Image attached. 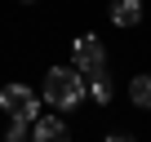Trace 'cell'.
I'll list each match as a JSON object with an SVG mask.
<instances>
[{"instance_id": "obj_1", "label": "cell", "mask_w": 151, "mask_h": 142, "mask_svg": "<svg viewBox=\"0 0 151 142\" xmlns=\"http://www.w3.org/2000/svg\"><path fill=\"white\" fill-rule=\"evenodd\" d=\"M85 98H89V80H85L80 67H53L49 76H45V102H49V107L76 111Z\"/></svg>"}, {"instance_id": "obj_2", "label": "cell", "mask_w": 151, "mask_h": 142, "mask_svg": "<svg viewBox=\"0 0 151 142\" xmlns=\"http://www.w3.org/2000/svg\"><path fill=\"white\" fill-rule=\"evenodd\" d=\"M0 111L14 115V120H36L40 115V98L27 85H5V89H0Z\"/></svg>"}, {"instance_id": "obj_3", "label": "cell", "mask_w": 151, "mask_h": 142, "mask_svg": "<svg viewBox=\"0 0 151 142\" xmlns=\"http://www.w3.org/2000/svg\"><path fill=\"white\" fill-rule=\"evenodd\" d=\"M71 67H80L85 76H93V71H107V49L98 36H80L71 40Z\"/></svg>"}, {"instance_id": "obj_4", "label": "cell", "mask_w": 151, "mask_h": 142, "mask_svg": "<svg viewBox=\"0 0 151 142\" xmlns=\"http://www.w3.org/2000/svg\"><path fill=\"white\" fill-rule=\"evenodd\" d=\"M31 142H71L67 120H58V115H36V120H31Z\"/></svg>"}, {"instance_id": "obj_5", "label": "cell", "mask_w": 151, "mask_h": 142, "mask_svg": "<svg viewBox=\"0 0 151 142\" xmlns=\"http://www.w3.org/2000/svg\"><path fill=\"white\" fill-rule=\"evenodd\" d=\"M111 22L116 27H138L142 22V0H116L111 5Z\"/></svg>"}, {"instance_id": "obj_6", "label": "cell", "mask_w": 151, "mask_h": 142, "mask_svg": "<svg viewBox=\"0 0 151 142\" xmlns=\"http://www.w3.org/2000/svg\"><path fill=\"white\" fill-rule=\"evenodd\" d=\"M85 80H89V98L93 102H111L116 89H111V76H107V71H93V76H85Z\"/></svg>"}, {"instance_id": "obj_7", "label": "cell", "mask_w": 151, "mask_h": 142, "mask_svg": "<svg viewBox=\"0 0 151 142\" xmlns=\"http://www.w3.org/2000/svg\"><path fill=\"white\" fill-rule=\"evenodd\" d=\"M129 98H133V107L151 111V76H133V85H129Z\"/></svg>"}, {"instance_id": "obj_8", "label": "cell", "mask_w": 151, "mask_h": 142, "mask_svg": "<svg viewBox=\"0 0 151 142\" xmlns=\"http://www.w3.org/2000/svg\"><path fill=\"white\" fill-rule=\"evenodd\" d=\"M5 142H31V120H14L5 124Z\"/></svg>"}, {"instance_id": "obj_9", "label": "cell", "mask_w": 151, "mask_h": 142, "mask_svg": "<svg viewBox=\"0 0 151 142\" xmlns=\"http://www.w3.org/2000/svg\"><path fill=\"white\" fill-rule=\"evenodd\" d=\"M107 142H133V138H129V133H111Z\"/></svg>"}, {"instance_id": "obj_10", "label": "cell", "mask_w": 151, "mask_h": 142, "mask_svg": "<svg viewBox=\"0 0 151 142\" xmlns=\"http://www.w3.org/2000/svg\"><path fill=\"white\" fill-rule=\"evenodd\" d=\"M22 5H36V0H22Z\"/></svg>"}]
</instances>
